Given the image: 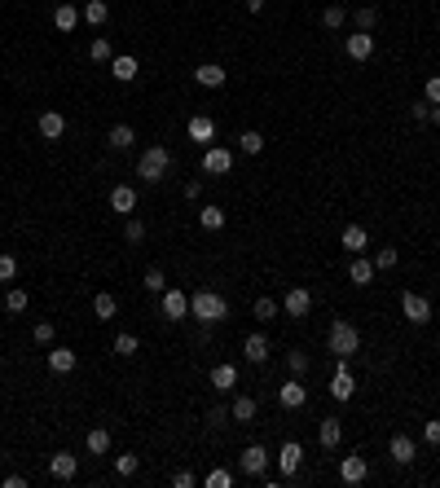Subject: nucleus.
<instances>
[{
    "label": "nucleus",
    "instance_id": "1",
    "mask_svg": "<svg viewBox=\"0 0 440 488\" xmlns=\"http://www.w3.org/2000/svg\"><path fill=\"white\" fill-rule=\"evenodd\" d=\"M189 317L203 322V326H216V322H225V317H229V304L212 286L207 290H194V295H189Z\"/></svg>",
    "mask_w": 440,
    "mask_h": 488
},
{
    "label": "nucleus",
    "instance_id": "2",
    "mask_svg": "<svg viewBox=\"0 0 440 488\" xmlns=\"http://www.w3.org/2000/svg\"><path fill=\"white\" fill-rule=\"evenodd\" d=\"M326 352H335L339 361L356 356V352H361V330H356L352 322H335L330 334H326Z\"/></svg>",
    "mask_w": 440,
    "mask_h": 488
},
{
    "label": "nucleus",
    "instance_id": "3",
    "mask_svg": "<svg viewBox=\"0 0 440 488\" xmlns=\"http://www.w3.org/2000/svg\"><path fill=\"white\" fill-rule=\"evenodd\" d=\"M168 167H172V155H168V150H163V145H150L146 155L136 159V176L155 185V180H163V176H168Z\"/></svg>",
    "mask_w": 440,
    "mask_h": 488
},
{
    "label": "nucleus",
    "instance_id": "4",
    "mask_svg": "<svg viewBox=\"0 0 440 488\" xmlns=\"http://www.w3.org/2000/svg\"><path fill=\"white\" fill-rule=\"evenodd\" d=\"M343 53H348L352 62H370V58H375V36H370V31H352L348 40H343Z\"/></svg>",
    "mask_w": 440,
    "mask_h": 488
},
{
    "label": "nucleus",
    "instance_id": "5",
    "mask_svg": "<svg viewBox=\"0 0 440 488\" xmlns=\"http://www.w3.org/2000/svg\"><path fill=\"white\" fill-rule=\"evenodd\" d=\"M401 313H405L409 326H427V322H432V304L423 299V295H414V290H409V295L401 299Z\"/></svg>",
    "mask_w": 440,
    "mask_h": 488
},
{
    "label": "nucleus",
    "instance_id": "6",
    "mask_svg": "<svg viewBox=\"0 0 440 488\" xmlns=\"http://www.w3.org/2000/svg\"><path fill=\"white\" fill-rule=\"evenodd\" d=\"M229 167H233V150H225V145H207V150H203V172L225 176Z\"/></svg>",
    "mask_w": 440,
    "mask_h": 488
},
{
    "label": "nucleus",
    "instance_id": "7",
    "mask_svg": "<svg viewBox=\"0 0 440 488\" xmlns=\"http://www.w3.org/2000/svg\"><path fill=\"white\" fill-rule=\"evenodd\" d=\"M265 466H269L265 444H246L242 457H238V471H242V475H265Z\"/></svg>",
    "mask_w": 440,
    "mask_h": 488
},
{
    "label": "nucleus",
    "instance_id": "8",
    "mask_svg": "<svg viewBox=\"0 0 440 488\" xmlns=\"http://www.w3.org/2000/svg\"><path fill=\"white\" fill-rule=\"evenodd\" d=\"M163 317H168V322H185V313H189V295H185V290H163Z\"/></svg>",
    "mask_w": 440,
    "mask_h": 488
},
{
    "label": "nucleus",
    "instance_id": "9",
    "mask_svg": "<svg viewBox=\"0 0 440 488\" xmlns=\"http://www.w3.org/2000/svg\"><path fill=\"white\" fill-rule=\"evenodd\" d=\"M388 453H392V462H396V466H409V462L418 457V444L409 440L405 431H396V436H392V444H388Z\"/></svg>",
    "mask_w": 440,
    "mask_h": 488
},
{
    "label": "nucleus",
    "instance_id": "10",
    "mask_svg": "<svg viewBox=\"0 0 440 488\" xmlns=\"http://www.w3.org/2000/svg\"><path fill=\"white\" fill-rule=\"evenodd\" d=\"M278 400H282L286 409H304V405H308V387L299 383V379H286V383L278 387Z\"/></svg>",
    "mask_w": 440,
    "mask_h": 488
},
{
    "label": "nucleus",
    "instance_id": "11",
    "mask_svg": "<svg viewBox=\"0 0 440 488\" xmlns=\"http://www.w3.org/2000/svg\"><path fill=\"white\" fill-rule=\"evenodd\" d=\"M282 308H286V317H308L313 313V295L304 286H291V290H286V299H282Z\"/></svg>",
    "mask_w": 440,
    "mask_h": 488
},
{
    "label": "nucleus",
    "instance_id": "12",
    "mask_svg": "<svg viewBox=\"0 0 440 488\" xmlns=\"http://www.w3.org/2000/svg\"><path fill=\"white\" fill-rule=\"evenodd\" d=\"M299 462H304V444H295V440H286L282 449H278V466H282V475L291 480L295 471H299Z\"/></svg>",
    "mask_w": 440,
    "mask_h": 488
},
{
    "label": "nucleus",
    "instance_id": "13",
    "mask_svg": "<svg viewBox=\"0 0 440 488\" xmlns=\"http://www.w3.org/2000/svg\"><path fill=\"white\" fill-rule=\"evenodd\" d=\"M366 475H370V462L361 453H352V457H343V462H339V480L343 484H361Z\"/></svg>",
    "mask_w": 440,
    "mask_h": 488
},
{
    "label": "nucleus",
    "instance_id": "14",
    "mask_svg": "<svg viewBox=\"0 0 440 488\" xmlns=\"http://www.w3.org/2000/svg\"><path fill=\"white\" fill-rule=\"evenodd\" d=\"M352 392H356V379L348 374V361L335 370V379H330V396L335 400H352Z\"/></svg>",
    "mask_w": 440,
    "mask_h": 488
},
{
    "label": "nucleus",
    "instance_id": "15",
    "mask_svg": "<svg viewBox=\"0 0 440 488\" xmlns=\"http://www.w3.org/2000/svg\"><path fill=\"white\" fill-rule=\"evenodd\" d=\"M242 356L251 361V365H265V361H269V339H265V334H246V339H242Z\"/></svg>",
    "mask_w": 440,
    "mask_h": 488
},
{
    "label": "nucleus",
    "instance_id": "16",
    "mask_svg": "<svg viewBox=\"0 0 440 488\" xmlns=\"http://www.w3.org/2000/svg\"><path fill=\"white\" fill-rule=\"evenodd\" d=\"M49 471H53V480H75L79 457H75V453H53V457H49Z\"/></svg>",
    "mask_w": 440,
    "mask_h": 488
},
{
    "label": "nucleus",
    "instance_id": "17",
    "mask_svg": "<svg viewBox=\"0 0 440 488\" xmlns=\"http://www.w3.org/2000/svg\"><path fill=\"white\" fill-rule=\"evenodd\" d=\"M110 207H115L119 216H132L136 212V189L132 185H115L110 189Z\"/></svg>",
    "mask_w": 440,
    "mask_h": 488
},
{
    "label": "nucleus",
    "instance_id": "18",
    "mask_svg": "<svg viewBox=\"0 0 440 488\" xmlns=\"http://www.w3.org/2000/svg\"><path fill=\"white\" fill-rule=\"evenodd\" d=\"M62 132H66V119L58 110H45V115H40V136H45V141H58Z\"/></svg>",
    "mask_w": 440,
    "mask_h": 488
},
{
    "label": "nucleus",
    "instance_id": "19",
    "mask_svg": "<svg viewBox=\"0 0 440 488\" xmlns=\"http://www.w3.org/2000/svg\"><path fill=\"white\" fill-rule=\"evenodd\" d=\"M75 361H79V356L71 352V347H49V370H53V374H71Z\"/></svg>",
    "mask_w": 440,
    "mask_h": 488
},
{
    "label": "nucleus",
    "instance_id": "20",
    "mask_svg": "<svg viewBox=\"0 0 440 488\" xmlns=\"http://www.w3.org/2000/svg\"><path fill=\"white\" fill-rule=\"evenodd\" d=\"M317 440H322V449H339V440H343V423H339V418H326V423L317 427Z\"/></svg>",
    "mask_w": 440,
    "mask_h": 488
},
{
    "label": "nucleus",
    "instance_id": "21",
    "mask_svg": "<svg viewBox=\"0 0 440 488\" xmlns=\"http://www.w3.org/2000/svg\"><path fill=\"white\" fill-rule=\"evenodd\" d=\"M194 79L203 84V88H220V84H225V79H229V71H220V66H216V62H203V66H198V71H194Z\"/></svg>",
    "mask_w": 440,
    "mask_h": 488
},
{
    "label": "nucleus",
    "instance_id": "22",
    "mask_svg": "<svg viewBox=\"0 0 440 488\" xmlns=\"http://www.w3.org/2000/svg\"><path fill=\"white\" fill-rule=\"evenodd\" d=\"M375 273H379V269H375V260H366V255H356V260H352V269H348V277H352L356 286H370V282H375Z\"/></svg>",
    "mask_w": 440,
    "mask_h": 488
},
{
    "label": "nucleus",
    "instance_id": "23",
    "mask_svg": "<svg viewBox=\"0 0 440 488\" xmlns=\"http://www.w3.org/2000/svg\"><path fill=\"white\" fill-rule=\"evenodd\" d=\"M136 71H141V66H136V58H110V75H115L119 84H132Z\"/></svg>",
    "mask_w": 440,
    "mask_h": 488
},
{
    "label": "nucleus",
    "instance_id": "24",
    "mask_svg": "<svg viewBox=\"0 0 440 488\" xmlns=\"http://www.w3.org/2000/svg\"><path fill=\"white\" fill-rule=\"evenodd\" d=\"M185 132H189V141H212V136H216V123H212L207 115H194Z\"/></svg>",
    "mask_w": 440,
    "mask_h": 488
},
{
    "label": "nucleus",
    "instance_id": "25",
    "mask_svg": "<svg viewBox=\"0 0 440 488\" xmlns=\"http://www.w3.org/2000/svg\"><path fill=\"white\" fill-rule=\"evenodd\" d=\"M233 383H238V370H233L229 361H220V365L212 370V387H216V392H229Z\"/></svg>",
    "mask_w": 440,
    "mask_h": 488
},
{
    "label": "nucleus",
    "instance_id": "26",
    "mask_svg": "<svg viewBox=\"0 0 440 488\" xmlns=\"http://www.w3.org/2000/svg\"><path fill=\"white\" fill-rule=\"evenodd\" d=\"M115 313H119V299L102 290V295L93 299V317H97V322H115Z\"/></svg>",
    "mask_w": 440,
    "mask_h": 488
},
{
    "label": "nucleus",
    "instance_id": "27",
    "mask_svg": "<svg viewBox=\"0 0 440 488\" xmlns=\"http://www.w3.org/2000/svg\"><path fill=\"white\" fill-rule=\"evenodd\" d=\"M256 396H238V400H233V405H229V418H233V423H251V418H256Z\"/></svg>",
    "mask_w": 440,
    "mask_h": 488
},
{
    "label": "nucleus",
    "instance_id": "28",
    "mask_svg": "<svg viewBox=\"0 0 440 488\" xmlns=\"http://www.w3.org/2000/svg\"><path fill=\"white\" fill-rule=\"evenodd\" d=\"M53 26H58V31H75V26H79V9L75 5H58V9H53Z\"/></svg>",
    "mask_w": 440,
    "mask_h": 488
},
{
    "label": "nucleus",
    "instance_id": "29",
    "mask_svg": "<svg viewBox=\"0 0 440 488\" xmlns=\"http://www.w3.org/2000/svg\"><path fill=\"white\" fill-rule=\"evenodd\" d=\"M343 246H348L352 255H366V246H370L366 229H361V225H348V229H343Z\"/></svg>",
    "mask_w": 440,
    "mask_h": 488
},
{
    "label": "nucleus",
    "instance_id": "30",
    "mask_svg": "<svg viewBox=\"0 0 440 488\" xmlns=\"http://www.w3.org/2000/svg\"><path fill=\"white\" fill-rule=\"evenodd\" d=\"M84 444H88V453H93V457H106V453H110V431H102V427H97V431H88V440H84Z\"/></svg>",
    "mask_w": 440,
    "mask_h": 488
},
{
    "label": "nucleus",
    "instance_id": "31",
    "mask_svg": "<svg viewBox=\"0 0 440 488\" xmlns=\"http://www.w3.org/2000/svg\"><path fill=\"white\" fill-rule=\"evenodd\" d=\"M106 18H110V5H106V0H88V5H84V22L102 26Z\"/></svg>",
    "mask_w": 440,
    "mask_h": 488
},
{
    "label": "nucleus",
    "instance_id": "32",
    "mask_svg": "<svg viewBox=\"0 0 440 488\" xmlns=\"http://www.w3.org/2000/svg\"><path fill=\"white\" fill-rule=\"evenodd\" d=\"M136 141V132L128 128V123H115V128H110V145H115V150H128Z\"/></svg>",
    "mask_w": 440,
    "mask_h": 488
},
{
    "label": "nucleus",
    "instance_id": "33",
    "mask_svg": "<svg viewBox=\"0 0 440 488\" xmlns=\"http://www.w3.org/2000/svg\"><path fill=\"white\" fill-rule=\"evenodd\" d=\"M238 150H242V155H260V150H265V136H260L256 128H246V132L238 136Z\"/></svg>",
    "mask_w": 440,
    "mask_h": 488
},
{
    "label": "nucleus",
    "instance_id": "34",
    "mask_svg": "<svg viewBox=\"0 0 440 488\" xmlns=\"http://www.w3.org/2000/svg\"><path fill=\"white\" fill-rule=\"evenodd\" d=\"M136 466H141V462H136V453H119V457H115V475H119V480H132Z\"/></svg>",
    "mask_w": 440,
    "mask_h": 488
},
{
    "label": "nucleus",
    "instance_id": "35",
    "mask_svg": "<svg viewBox=\"0 0 440 488\" xmlns=\"http://www.w3.org/2000/svg\"><path fill=\"white\" fill-rule=\"evenodd\" d=\"M198 225H203V229H225V212H220V207H203V212H198Z\"/></svg>",
    "mask_w": 440,
    "mask_h": 488
},
{
    "label": "nucleus",
    "instance_id": "36",
    "mask_svg": "<svg viewBox=\"0 0 440 488\" xmlns=\"http://www.w3.org/2000/svg\"><path fill=\"white\" fill-rule=\"evenodd\" d=\"M343 18H348V9H343V5H326V13H322V26L339 31V26H343Z\"/></svg>",
    "mask_w": 440,
    "mask_h": 488
},
{
    "label": "nucleus",
    "instance_id": "37",
    "mask_svg": "<svg viewBox=\"0 0 440 488\" xmlns=\"http://www.w3.org/2000/svg\"><path fill=\"white\" fill-rule=\"evenodd\" d=\"M375 22H379V9H375V5H361V9H356V31H375Z\"/></svg>",
    "mask_w": 440,
    "mask_h": 488
},
{
    "label": "nucleus",
    "instance_id": "38",
    "mask_svg": "<svg viewBox=\"0 0 440 488\" xmlns=\"http://www.w3.org/2000/svg\"><path fill=\"white\" fill-rule=\"evenodd\" d=\"M146 290H150V295H163V290H168V277H163V269H146Z\"/></svg>",
    "mask_w": 440,
    "mask_h": 488
},
{
    "label": "nucleus",
    "instance_id": "39",
    "mask_svg": "<svg viewBox=\"0 0 440 488\" xmlns=\"http://www.w3.org/2000/svg\"><path fill=\"white\" fill-rule=\"evenodd\" d=\"M136 334H115V356H136Z\"/></svg>",
    "mask_w": 440,
    "mask_h": 488
},
{
    "label": "nucleus",
    "instance_id": "40",
    "mask_svg": "<svg viewBox=\"0 0 440 488\" xmlns=\"http://www.w3.org/2000/svg\"><path fill=\"white\" fill-rule=\"evenodd\" d=\"M273 317H278V304H273L269 295H260L256 299V322H273Z\"/></svg>",
    "mask_w": 440,
    "mask_h": 488
},
{
    "label": "nucleus",
    "instance_id": "41",
    "mask_svg": "<svg viewBox=\"0 0 440 488\" xmlns=\"http://www.w3.org/2000/svg\"><path fill=\"white\" fill-rule=\"evenodd\" d=\"M26 304H31V295H26V290H18V286H13L9 295H5V308H9V313H22Z\"/></svg>",
    "mask_w": 440,
    "mask_h": 488
},
{
    "label": "nucleus",
    "instance_id": "42",
    "mask_svg": "<svg viewBox=\"0 0 440 488\" xmlns=\"http://www.w3.org/2000/svg\"><path fill=\"white\" fill-rule=\"evenodd\" d=\"M88 58H93V62H110V40H106V36H97V40L88 45Z\"/></svg>",
    "mask_w": 440,
    "mask_h": 488
},
{
    "label": "nucleus",
    "instance_id": "43",
    "mask_svg": "<svg viewBox=\"0 0 440 488\" xmlns=\"http://www.w3.org/2000/svg\"><path fill=\"white\" fill-rule=\"evenodd\" d=\"M53 334H58V330H53V322H40V326L31 330V339H36L40 347H49V343H53Z\"/></svg>",
    "mask_w": 440,
    "mask_h": 488
},
{
    "label": "nucleus",
    "instance_id": "44",
    "mask_svg": "<svg viewBox=\"0 0 440 488\" xmlns=\"http://www.w3.org/2000/svg\"><path fill=\"white\" fill-rule=\"evenodd\" d=\"M203 484H207V488H229V484H233V475H229L225 466H216V471H212V475L203 480Z\"/></svg>",
    "mask_w": 440,
    "mask_h": 488
},
{
    "label": "nucleus",
    "instance_id": "45",
    "mask_svg": "<svg viewBox=\"0 0 440 488\" xmlns=\"http://www.w3.org/2000/svg\"><path fill=\"white\" fill-rule=\"evenodd\" d=\"M18 277V260L13 255H0V282H13Z\"/></svg>",
    "mask_w": 440,
    "mask_h": 488
},
{
    "label": "nucleus",
    "instance_id": "46",
    "mask_svg": "<svg viewBox=\"0 0 440 488\" xmlns=\"http://www.w3.org/2000/svg\"><path fill=\"white\" fill-rule=\"evenodd\" d=\"M375 269H396V246H383L375 255Z\"/></svg>",
    "mask_w": 440,
    "mask_h": 488
},
{
    "label": "nucleus",
    "instance_id": "47",
    "mask_svg": "<svg viewBox=\"0 0 440 488\" xmlns=\"http://www.w3.org/2000/svg\"><path fill=\"white\" fill-rule=\"evenodd\" d=\"M423 97H427L432 106L440 102V75H427V84H423Z\"/></svg>",
    "mask_w": 440,
    "mask_h": 488
},
{
    "label": "nucleus",
    "instance_id": "48",
    "mask_svg": "<svg viewBox=\"0 0 440 488\" xmlns=\"http://www.w3.org/2000/svg\"><path fill=\"white\" fill-rule=\"evenodd\" d=\"M123 238H128V242H146V225H141V220H128V229H123Z\"/></svg>",
    "mask_w": 440,
    "mask_h": 488
},
{
    "label": "nucleus",
    "instance_id": "49",
    "mask_svg": "<svg viewBox=\"0 0 440 488\" xmlns=\"http://www.w3.org/2000/svg\"><path fill=\"white\" fill-rule=\"evenodd\" d=\"M286 361H291V374H295V379H299V374L308 370V352H291Z\"/></svg>",
    "mask_w": 440,
    "mask_h": 488
},
{
    "label": "nucleus",
    "instance_id": "50",
    "mask_svg": "<svg viewBox=\"0 0 440 488\" xmlns=\"http://www.w3.org/2000/svg\"><path fill=\"white\" fill-rule=\"evenodd\" d=\"M423 440H427V444H440V423H436V418H432V423H423Z\"/></svg>",
    "mask_w": 440,
    "mask_h": 488
},
{
    "label": "nucleus",
    "instance_id": "51",
    "mask_svg": "<svg viewBox=\"0 0 440 488\" xmlns=\"http://www.w3.org/2000/svg\"><path fill=\"white\" fill-rule=\"evenodd\" d=\"M409 115H414V119L423 123V119L432 115V102H427V97H423V102H414V106H409Z\"/></svg>",
    "mask_w": 440,
    "mask_h": 488
},
{
    "label": "nucleus",
    "instance_id": "52",
    "mask_svg": "<svg viewBox=\"0 0 440 488\" xmlns=\"http://www.w3.org/2000/svg\"><path fill=\"white\" fill-rule=\"evenodd\" d=\"M172 484H176V488H189V484H194V475H189V471H176Z\"/></svg>",
    "mask_w": 440,
    "mask_h": 488
},
{
    "label": "nucleus",
    "instance_id": "53",
    "mask_svg": "<svg viewBox=\"0 0 440 488\" xmlns=\"http://www.w3.org/2000/svg\"><path fill=\"white\" fill-rule=\"evenodd\" d=\"M242 5H246V9H251V13H260V9H265V5H269V0H242Z\"/></svg>",
    "mask_w": 440,
    "mask_h": 488
},
{
    "label": "nucleus",
    "instance_id": "54",
    "mask_svg": "<svg viewBox=\"0 0 440 488\" xmlns=\"http://www.w3.org/2000/svg\"><path fill=\"white\" fill-rule=\"evenodd\" d=\"M427 119H432V123H436V128H440V102L432 106V115H427Z\"/></svg>",
    "mask_w": 440,
    "mask_h": 488
}]
</instances>
